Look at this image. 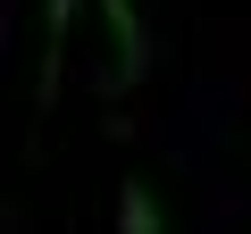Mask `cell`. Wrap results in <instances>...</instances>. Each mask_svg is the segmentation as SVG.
I'll list each match as a JSON object with an SVG mask.
<instances>
[{
    "mask_svg": "<svg viewBox=\"0 0 251 234\" xmlns=\"http://www.w3.org/2000/svg\"><path fill=\"white\" fill-rule=\"evenodd\" d=\"M92 9H100V34H109L100 84H109V92H134V84L151 75V25H143V9H134V0H92Z\"/></svg>",
    "mask_w": 251,
    "mask_h": 234,
    "instance_id": "cell-1",
    "label": "cell"
},
{
    "mask_svg": "<svg viewBox=\"0 0 251 234\" xmlns=\"http://www.w3.org/2000/svg\"><path fill=\"white\" fill-rule=\"evenodd\" d=\"M75 9L84 0H42V67H34V126L59 100V59H67V34H75Z\"/></svg>",
    "mask_w": 251,
    "mask_h": 234,
    "instance_id": "cell-2",
    "label": "cell"
},
{
    "mask_svg": "<svg viewBox=\"0 0 251 234\" xmlns=\"http://www.w3.org/2000/svg\"><path fill=\"white\" fill-rule=\"evenodd\" d=\"M117 234H168V209H159V192H151L143 176L117 184Z\"/></svg>",
    "mask_w": 251,
    "mask_h": 234,
    "instance_id": "cell-3",
    "label": "cell"
}]
</instances>
